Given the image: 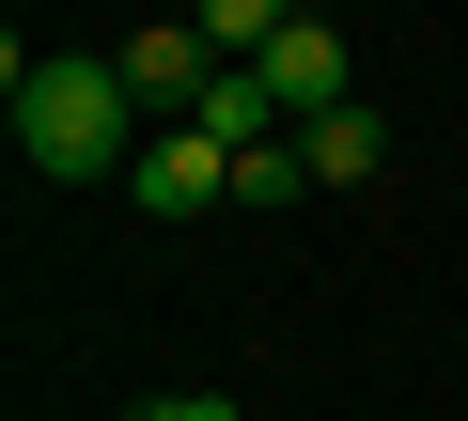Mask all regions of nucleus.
Listing matches in <instances>:
<instances>
[{
	"label": "nucleus",
	"mask_w": 468,
	"mask_h": 421,
	"mask_svg": "<svg viewBox=\"0 0 468 421\" xmlns=\"http://www.w3.org/2000/svg\"><path fill=\"white\" fill-rule=\"evenodd\" d=\"M297 156H313V187H375L390 172V125L375 110H328V125H297Z\"/></svg>",
	"instance_id": "39448f33"
},
{
	"label": "nucleus",
	"mask_w": 468,
	"mask_h": 421,
	"mask_svg": "<svg viewBox=\"0 0 468 421\" xmlns=\"http://www.w3.org/2000/svg\"><path fill=\"white\" fill-rule=\"evenodd\" d=\"M141 421H234V405H218V390H156Z\"/></svg>",
	"instance_id": "0eeeda50"
},
{
	"label": "nucleus",
	"mask_w": 468,
	"mask_h": 421,
	"mask_svg": "<svg viewBox=\"0 0 468 421\" xmlns=\"http://www.w3.org/2000/svg\"><path fill=\"white\" fill-rule=\"evenodd\" d=\"M110 63H125V94H141V110H156V125H187V110H203V94H218V47H203V32H187V16H156V32H125V47H110Z\"/></svg>",
	"instance_id": "7ed1b4c3"
},
{
	"label": "nucleus",
	"mask_w": 468,
	"mask_h": 421,
	"mask_svg": "<svg viewBox=\"0 0 468 421\" xmlns=\"http://www.w3.org/2000/svg\"><path fill=\"white\" fill-rule=\"evenodd\" d=\"M234 203H250V219H282V203H313V156H297V125L234 156Z\"/></svg>",
	"instance_id": "423d86ee"
},
{
	"label": "nucleus",
	"mask_w": 468,
	"mask_h": 421,
	"mask_svg": "<svg viewBox=\"0 0 468 421\" xmlns=\"http://www.w3.org/2000/svg\"><path fill=\"white\" fill-rule=\"evenodd\" d=\"M0 94H16V156H32L48 187H125L141 141H156L110 47H16V63H0Z\"/></svg>",
	"instance_id": "f257e3e1"
},
{
	"label": "nucleus",
	"mask_w": 468,
	"mask_h": 421,
	"mask_svg": "<svg viewBox=\"0 0 468 421\" xmlns=\"http://www.w3.org/2000/svg\"><path fill=\"white\" fill-rule=\"evenodd\" d=\"M125 187H141V219H203V203H234V156H218L203 125H156Z\"/></svg>",
	"instance_id": "20e7f679"
},
{
	"label": "nucleus",
	"mask_w": 468,
	"mask_h": 421,
	"mask_svg": "<svg viewBox=\"0 0 468 421\" xmlns=\"http://www.w3.org/2000/svg\"><path fill=\"white\" fill-rule=\"evenodd\" d=\"M250 79L282 94V125H328V110H359V47H344L328 16H282V47H266Z\"/></svg>",
	"instance_id": "f03ea898"
}]
</instances>
